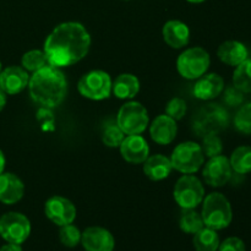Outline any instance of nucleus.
<instances>
[{
    "label": "nucleus",
    "instance_id": "obj_1",
    "mask_svg": "<svg viewBox=\"0 0 251 251\" xmlns=\"http://www.w3.org/2000/svg\"><path fill=\"white\" fill-rule=\"evenodd\" d=\"M91 36L80 22H63L49 33L43 51L49 65L64 68L78 63L87 55Z\"/></svg>",
    "mask_w": 251,
    "mask_h": 251
},
{
    "label": "nucleus",
    "instance_id": "obj_2",
    "mask_svg": "<svg viewBox=\"0 0 251 251\" xmlns=\"http://www.w3.org/2000/svg\"><path fill=\"white\" fill-rule=\"evenodd\" d=\"M27 87L34 102L50 109L58 107L64 100L68 91V81L60 69L48 64L29 76Z\"/></svg>",
    "mask_w": 251,
    "mask_h": 251
},
{
    "label": "nucleus",
    "instance_id": "obj_3",
    "mask_svg": "<svg viewBox=\"0 0 251 251\" xmlns=\"http://www.w3.org/2000/svg\"><path fill=\"white\" fill-rule=\"evenodd\" d=\"M201 217L205 227L215 230L229 227L233 220V211L229 200L221 193H212L203 198Z\"/></svg>",
    "mask_w": 251,
    "mask_h": 251
},
{
    "label": "nucleus",
    "instance_id": "obj_4",
    "mask_svg": "<svg viewBox=\"0 0 251 251\" xmlns=\"http://www.w3.org/2000/svg\"><path fill=\"white\" fill-rule=\"evenodd\" d=\"M211 64L210 54L201 47L185 49L176 60V69L180 76L188 80H196L205 75Z\"/></svg>",
    "mask_w": 251,
    "mask_h": 251
},
{
    "label": "nucleus",
    "instance_id": "obj_5",
    "mask_svg": "<svg viewBox=\"0 0 251 251\" xmlns=\"http://www.w3.org/2000/svg\"><path fill=\"white\" fill-rule=\"evenodd\" d=\"M174 169L184 174H194L203 166L205 154L199 144L186 141L178 145L171 156Z\"/></svg>",
    "mask_w": 251,
    "mask_h": 251
},
{
    "label": "nucleus",
    "instance_id": "obj_6",
    "mask_svg": "<svg viewBox=\"0 0 251 251\" xmlns=\"http://www.w3.org/2000/svg\"><path fill=\"white\" fill-rule=\"evenodd\" d=\"M173 196L176 202L183 210H193L203 201L205 188L200 179L191 174H186L178 179L174 186Z\"/></svg>",
    "mask_w": 251,
    "mask_h": 251
},
{
    "label": "nucleus",
    "instance_id": "obj_7",
    "mask_svg": "<svg viewBox=\"0 0 251 251\" xmlns=\"http://www.w3.org/2000/svg\"><path fill=\"white\" fill-rule=\"evenodd\" d=\"M149 113L139 102L125 103L118 112L117 124L126 135H140L149 125Z\"/></svg>",
    "mask_w": 251,
    "mask_h": 251
},
{
    "label": "nucleus",
    "instance_id": "obj_8",
    "mask_svg": "<svg viewBox=\"0 0 251 251\" xmlns=\"http://www.w3.org/2000/svg\"><path fill=\"white\" fill-rule=\"evenodd\" d=\"M113 81L110 75L103 70H92L81 76L77 90L82 97L92 100H107L112 93Z\"/></svg>",
    "mask_w": 251,
    "mask_h": 251
},
{
    "label": "nucleus",
    "instance_id": "obj_9",
    "mask_svg": "<svg viewBox=\"0 0 251 251\" xmlns=\"http://www.w3.org/2000/svg\"><path fill=\"white\" fill-rule=\"evenodd\" d=\"M31 234V222L20 212H7L0 217V237L6 243L24 244Z\"/></svg>",
    "mask_w": 251,
    "mask_h": 251
},
{
    "label": "nucleus",
    "instance_id": "obj_10",
    "mask_svg": "<svg viewBox=\"0 0 251 251\" xmlns=\"http://www.w3.org/2000/svg\"><path fill=\"white\" fill-rule=\"evenodd\" d=\"M232 167L229 159L226 156L211 157L210 161L203 166L202 176L206 184L213 188L225 186L232 178Z\"/></svg>",
    "mask_w": 251,
    "mask_h": 251
},
{
    "label": "nucleus",
    "instance_id": "obj_11",
    "mask_svg": "<svg viewBox=\"0 0 251 251\" xmlns=\"http://www.w3.org/2000/svg\"><path fill=\"white\" fill-rule=\"evenodd\" d=\"M44 213L54 225L63 226L74 223L76 218V207L69 199L63 196H53L44 205Z\"/></svg>",
    "mask_w": 251,
    "mask_h": 251
},
{
    "label": "nucleus",
    "instance_id": "obj_12",
    "mask_svg": "<svg viewBox=\"0 0 251 251\" xmlns=\"http://www.w3.org/2000/svg\"><path fill=\"white\" fill-rule=\"evenodd\" d=\"M81 244L86 251H113L115 239L103 227H88L81 234Z\"/></svg>",
    "mask_w": 251,
    "mask_h": 251
},
{
    "label": "nucleus",
    "instance_id": "obj_13",
    "mask_svg": "<svg viewBox=\"0 0 251 251\" xmlns=\"http://www.w3.org/2000/svg\"><path fill=\"white\" fill-rule=\"evenodd\" d=\"M119 147L122 157L129 163L140 164L149 158V144L141 135H127Z\"/></svg>",
    "mask_w": 251,
    "mask_h": 251
},
{
    "label": "nucleus",
    "instance_id": "obj_14",
    "mask_svg": "<svg viewBox=\"0 0 251 251\" xmlns=\"http://www.w3.org/2000/svg\"><path fill=\"white\" fill-rule=\"evenodd\" d=\"M28 71L22 66H7L0 73V88L6 95H17L28 86Z\"/></svg>",
    "mask_w": 251,
    "mask_h": 251
},
{
    "label": "nucleus",
    "instance_id": "obj_15",
    "mask_svg": "<svg viewBox=\"0 0 251 251\" xmlns=\"http://www.w3.org/2000/svg\"><path fill=\"white\" fill-rule=\"evenodd\" d=\"M178 132L176 122L167 114H161L154 118L150 127L151 139L158 145H169L174 141Z\"/></svg>",
    "mask_w": 251,
    "mask_h": 251
},
{
    "label": "nucleus",
    "instance_id": "obj_16",
    "mask_svg": "<svg viewBox=\"0 0 251 251\" xmlns=\"http://www.w3.org/2000/svg\"><path fill=\"white\" fill-rule=\"evenodd\" d=\"M25 194V185L21 179L12 173L0 174V202L5 205L17 203Z\"/></svg>",
    "mask_w": 251,
    "mask_h": 251
},
{
    "label": "nucleus",
    "instance_id": "obj_17",
    "mask_svg": "<svg viewBox=\"0 0 251 251\" xmlns=\"http://www.w3.org/2000/svg\"><path fill=\"white\" fill-rule=\"evenodd\" d=\"M225 90V80L218 74H207L198 78L194 86V96L199 100H210L217 98Z\"/></svg>",
    "mask_w": 251,
    "mask_h": 251
},
{
    "label": "nucleus",
    "instance_id": "obj_18",
    "mask_svg": "<svg viewBox=\"0 0 251 251\" xmlns=\"http://www.w3.org/2000/svg\"><path fill=\"white\" fill-rule=\"evenodd\" d=\"M164 42L174 49H180L188 46L190 41V29L188 25L179 20H171L166 22L162 28Z\"/></svg>",
    "mask_w": 251,
    "mask_h": 251
},
{
    "label": "nucleus",
    "instance_id": "obj_19",
    "mask_svg": "<svg viewBox=\"0 0 251 251\" xmlns=\"http://www.w3.org/2000/svg\"><path fill=\"white\" fill-rule=\"evenodd\" d=\"M202 115L200 126L206 135L217 134L228 125L227 112L218 104H208L202 109Z\"/></svg>",
    "mask_w": 251,
    "mask_h": 251
},
{
    "label": "nucleus",
    "instance_id": "obj_20",
    "mask_svg": "<svg viewBox=\"0 0 251 251\" xmlns=\"http://www.w3.org/2000/svg\"><path fill=\"white\" fill-rule=\"evenodd\" d=\"M217 55L222 63L229 66H238L249 56L248 48L238 41H226L218 47Z\"/></svg>",
    "mask_w": 251,
    "mask_h": 251
},
{
    "label": "nucleus",
    "instance_id": "obj_21",
    "mask_svg": "<svg viewBox=\"0 0 251 251\" xmlns=\"http://www.w3.org/2000/svg\"><path fill=\"white\" fill-rule=\"evenodd\" d=\"M144 163L145 176L153 181H159L168 178L173 169L171 158L163 156V154H154V156L149 157Z\"/></svg>",
    "mask_w": 251,
    "mask_h": 251
},
{
    "label": "nucleus",
    "instance_id": "obj_22",
    "mask_svg": "<svg viewBox=\"0 0 251 251\" xmlns=\"http://www.w3.org/2000/svg\"><path fill=\"white\" fill-rule=\"evenodd\" d=\"M112 92L119 100H131L140 92V81L132 74H122L114 80Z\"/></svg>",
    "mask_w": 251,
    "mask_h": 251
},
{
    "label": "nucleus",
    "instance_id": "obj_23",
    "mask_svg": "<svg viewBox=\"0 0 251 251\" xmlns=\"http://www.w3.org/2000/svg\"><path fill=\"white\" fill-rule=\"evenodd\" d=\"M221 244L217 230L203 227L194 234L193 245L196 251H217Z\"/></svg>",
    "mask_w": 251,
    "mask_h": 251
},
{
    "label": "nucleus",
    "instance_id": "obj_24",
    "mask_svg": "<svg viewBox=\"0 0 251 251\" xmlns=\"http://www.w3.org/2000/svg\"><path fill=\"white\" fill-rule=\"evenodd\" d=\"M230 167L238 174H248L251 172V147L240 146L233 151L229 158Z\"/></svg>",
    "mask_w": 251,
    "mask_h": 251
},
{
    "label": "nucleus",
    "instance_id": "obj_25",
    "mask_svg": "<svg viewBox=\"0 0 251 251\" xmlns=\"http://www.w3.org/2000/svg\"><path fill=\"white\" fill-rule=\"evenodd\" d=\"M233 86L243 93H251V59L248 58L242 64L235 66Z\"/></svg>",
    "mask_w": 251,
    "mask_h": 251
},
{
    "label": "nucleus",
    "instance_id": "obj_26",
    "mask_svg": "<svg viewBox=\"0 0 251 251\" xmlns=\"http://www.w3.org/2000/svg\"><path fill=\"white\" fill-rule=\"evenodd\" d=\"M179 227L181 232L186 234H195L201 228L205 227L203 220L200 213L196 212L195 210H184L179 218Z\"/></svg>",
    "mask_w": 251,
    "mask_h": 251
},
{
    "label": "nucleus",
    "instance_id": "obj_27",
    "mask_svg": "<svg viewBox=\"0 0 251 251\" xmlns=\"http://www.w3.org/2000/svg\"><path fill=\"white\" fill-rule=\"evenodd\" d=\"M21 64L25 70L34 73V71L39 70L43 66H46L48 64V61H47V56L43 50L33 49V50L27 51V53H25L22 55Z\"/></svg>",
    "mask_w": 251,
    "mask_h": 251
},
{
    "label": "nucleus",
    "instance_id": "obj_28",
    "mask_svg": "<svg viewBox=\"0 0 251 251\" xmlns=\"http://www.w3.org/2000/svg\"><path fill=\"white\" fill-rule=\"evenodd\" d=\"M81 234L82 233L80 232L76 226H74L73 223L70 225H66L60 227V230H59V239H60V243L66 248H76L78 244H81Z\"/></svg>",
    "mask_w": 251,
    "mask_h": 251
},
{
    "label": "nucleus",
    "instance_id": "obj_29",
    "mask_svg": "<svg viewBox=\"0 0 251 251\" xmlns=\"http://www.w3.org/2000/svg\"><path fill=\"white\" fill-rule=\"evenodd\" d=\"M234 126L242 134H251V102L242 105L234 117Z\"/></svg>",
    "mask_w": 251,
    "mask_h": 251
},
{
    "label": "nucleus",
    "instance_id": "obj_30",
    "mask_svg": "<svg viewBox=\"0 0 251 251\" xmlns=\"http://www.w3.org/2000/svg\"><path fill=\"white\" fill-rule=\"evenodd\" d=\"M124 135L125 134L122 131V129L118 126L117 123H115V124H109L104 127V130H103L102 141L105 146L114 149V147L120 146V144H122V141L125 137Z\"/></svg>",
    "mask_w": 251,
    "mask_h": 251
},
{
    "label": "nucleus",
    "instance_id": "obj_31",
    "mask_svg": "<svg viewBox=\"0 0 251 251\" xmlns=\"http://www.w3.org/2000/svg\"><path fill=\"white\" fill-rule=\"evenodd\" d=\"M201 149H202L203 154L211 158V157L218 156V154L222 153L223 145L220 137L217 136V134H207L203 136Z\"/></svg>",
    "mask_w": 251,
    "mask_h": 251
},
{
    "label": "nucleus",
    "instance_id": "obj_32",
    "mask_svg": "<svg viewBox=\"0 0 251 251\" xmlns=\"http://www.w3.org/2000/svg\"><path fill=\"white\" fill-rule=\"evenodd\" d=\"M186 102L183 100V98H172L168 102L166 107V114L168 117H171L172 119L181 120L184 118V115L186 114Z\"/></svg>",
    "mask_w": 251,
    "mask_h": 251
},
{
    "label": "nucleus",
    "instance_id": "obj_33",
    "mask_svg": "<svg viewBox=\"0 0 251 251\" xmlns=\"http://www.w3.org/2000/svg\"><path fill=\"white\" fill-rule=\"evenodd\" d=\"M217 251H247V247L240 238L229 237L221 243Z\"/></svg>",
    "mask_w": 251,
    "mask_h": 251
},
{
    "label": "nucleus",
    "instance_id": "obj_34",
    "mask_svg": "<svg viewBox=\"0 0 251 251\" xmlns=\"http://www.w3.org/2000/svg\"><path fill=\"white\" fill-rule=\"evenodd\" d=\"M243 100H244L243 92L242 91L238 90V88H235L234 86H232V87H228L227 90H226L225 100H226V103H228V104L232 105V107L242 104Z\"/></svg>",
    "mask_w": 251,
    "mask_h": 251
},
{
    "label": "nucleus",
    "instance_id": "obj_35",
    "mask_svg": "<svg viewBox=\"0 0 251 251\" xmlns=\"http://www.w3.org/2000/svg\"><path fill=\"white\" fill-rule=\"evenodd\" d=\"M0 251H22V248L20 244H14V243H6L0 248Z\"/></svg>",
    "mask_w": 251,
    "mask_h": 251
},
{
    "label": "nucleus",
    "instance_id": "obj_36",
    "mask_svg": "<svg viewBox=\"0 0 251 251\" xmlns=\"http://www.w3.org/2000/svg\"><path fill=\"white\" fill-rule=\"evenodd\" d=\"M5 104H6V93L0 88V112L4 109Z\"/></svg>",
    "mask_w": 251,
    "mask_h": 251
},
{
    "label": "nucleus",
    "instance_id": "obj_37",
    "mask_svg": "<svg viewBox=\"0 0 251 251\" xmlns=\"http://www.w3.org/2000/svg\"><path fill=\"white\" fill-rule=\"evenodd\" d=\"M5 163H6V159H5V156H4V152L0 150V174L4 172L5 169Z\"/></svg>",
    "mask_w": 251,
    "mask_h": 251
},
{
    "label": "nucleus",
    "instance_id": "obj_38",
    "mask_svg": "<svg viewBox=\"0 0 251 251\" xmlns=\"http://www.w3.org/2000/svg\"><path fill=\"white\" fill-rule=\"evenodd\" d=\"M186 1L191 2V4H201V2L206 1V0H186Z\"/></svg>",
    "mask_w": 251,
    "mask_h": 251
},
{
    "label": "nucleus",
    "instance_id": "obj_39",
    "mask_svg": "<svg viewBox=\"0 0 251 251\" xmlns=\"http://www.w3.org/2000/svg\"><path fill=\"white\" fill-rule=\"evenodd\" d=\"M1 70H2V65H1V61H0V73H1Z\"/></svg>",
    "mask_w": 251,
    "mask_h": 251
}]
</instances>
